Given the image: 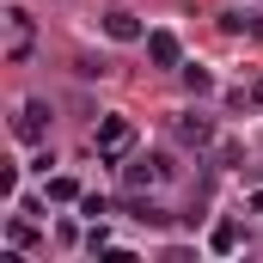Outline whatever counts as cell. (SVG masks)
I'll return each instance as SVG.
<instances>
[{"label": "cell", "mask_w": 263, "mask_h": 263, "mask_svg": "<svg viewBox=\"0 0 263 263\" xmlns=\"http://www.w3.org/2000/svg\"><path fill=\"white\" fill-rule=\"evenodd\" d=\"M147 62H153V67H178V62H184L178 37H172V31H147Z\"/></svg>", "instance_id": "obj_5"}, {"label": "cell", "mask_w": 263, "mask_h": 263, "mask_svg": "<svg viewBox=\"0 0 263 263\" xmlns=\"http://www.w3.org/2000/svg\"><path fill=\"white\" fill-rule=\"evenodd\" d=\"M165 178H172V165H165V159H153V153H147V159H129V165H123V184H129V190L165 184Z\"/></svg>", "instance_id": "obj_4"}, {"label": "cell", "mask_w": 263, "mask_h": 263, "mask_svg": "<svg viewBox=\"0 0 263 263\" xmlns=\"http://www.w3.org/2000/svg\"><path fill=\"white\" fill-rule=\"evenodd\" d=\"M178 141H190V147H208V141H214L208 117H178Z\"/></svg>", "instance_id": "obj_6"}, {"label": "cell", "mask_w": 263, "mask_h": 263, "mask_svg": "<svg viewBox=\"0 0 263 263\" xmlns=\"http://www.w3.org/2000/svg\"><path fill=\"white\" fill-rule=\"evenodd\" d=\"M227 31H245V37H263V12H220Z\"/></svg>", "instance_id": "obj_9"}, {"label": "cell", "mask_w": 263, "mask_h": 263, "mask_svg": "<svg viewBox=\"0 0 263 263\" xmlns=\"http://www.w3.org/2000/svg\"><path fill=\"white\" fill-rule=\"evenodd\" d=\"M31 31H37V18L25 6H6V62H25L31 55Z\"/></svg>", "instance_id": "obj_1"}, {"label": "cell", "mask_w": 263, "mask_h": 263, "mask_svg": "<svg viewBox=\"0 0 263 263\" xmlns=\"http://www.w3.org/2000/svg\"><path fill=\"white\" fill-rule=\"evenodd\" d=\"M12 135H18V141H43V135H49V104H43V98L18 104V117H12Z\"/></svg>", "instance_id": "obj_3"}, {"label": "cell", "mask_w": 263, "mask_h": 263, "mask_svg": "<svg viewBox=\"0 0 263 263\" xmlns=\"http://www.w3.org/2000/svg\"><path fill=\"white\" fill-rule=\"evenodd\" d=\"M184 86H190V92H214V73H208V67H184Z\"/></svg>", "instance_id": "obj_12"}, {"label": "cell", "mask_w": 263, "mask_h": 263, "mask_svg": "<svg viewBox=\"0 0 263 263\" xmlns=\"http://www.w3.org/2000/svg\"><path fill=\"white\" fill-rule=\"evenodd\" d=\"M129 147H135L129 117H104V123H98V159H123Z\"/></svg>", "instance_id": "obj_2"}, {"label": "cell", "mask_w": 263, "mask_h": 263, "mask_svg": "<svg viewBox=\"0 0 263 263\" xmlns=\"http://www.w3.org/2000/svg\"><path fill=\"white\" fill-rule=\"evenodd\" d=\"M129 214H135V220H147V227H165V220H172V214L153 208V202H129Z\"/></svg>", "instance_id": "obj_10"}, {"label": "cell", "mask_w": 263, "mask_h": 263, "mask_svg": "<svg viewBox=\"0 0 263 263\" xmlns=\"http://www.w3.org/2000/svg\"><path fill=\"white\" fill-rule=\"evenodd\" d=\"M208 251H214V257H233V251H239V227H233V220H220V227L208 233Z\"/></svg>", "instance_id": "obj_7"}, {"label": "cell", "mask_w": 263, "mask_h": 263, "mask_svg": "<svg viewBox=\"0 0 263 263\" xmlns=\"http://www.w3.org/2000/svg\"><path fill=\"white\" fill-rule=\"evenodd\" d=\"M49 202H80V184L73 178H49Z\"/></svg>", "instance_id": "obj_11"}, {"label": "cell", "mask_w": 263, "mask_h": 263, "mask_svg": "<svg viewBox=\"0 0 263 263\" xmlns=\"http://www.w3.org/2000/svg\"><path fill=\"white\" fill-rule=\"evenodd\" d=\"M104 31H110L117 43H135V37H141V18H135V12H110V18H104Z\"/></svg>", "instance_id": "obj_8"}]
</instances>
